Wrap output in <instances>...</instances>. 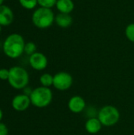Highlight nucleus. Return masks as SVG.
Returning <instances> with one entry per match:
<instances>
[{
    "label": "nucleus",
    "mask_w": 134,
    "mask_h": 135,
    "mask_svg": "<svg viewBox=\"0 0 134 135\" xmlns=\"http://www.w3.org/2000/svg\"><path fill=\"white\" fill-rule=\"evenodd\" d=\"M47 58L41 52H36L29 56V64L36 70H43L47 66Z\"/></svg>",
    "instance_id": "0eeeda50"
},
{
    "label": "nucleus",
    "mask_w": 134,
    "mask_h": 135,
    "mask_svg": "<svg viewBox=\"0 0 134 135\" xmlns=\"http://www.w3.org/2000/svg\"><path fill=\"white\" fill-rule=\"evenodd\" d=\"M73 77L66 71H60L54 75L53 86L59 91L68 90L73 85Z\"/></svg>",
    "instance_id": "423d86ee"
},
{
    "label": "nucleus",
    "mask_w": 134,
    "mask_h": 135,
    "mask_svg": "<svg viewBox=\"0 0 134 135\" xmlns=\"http://www.w3.org/2000/svg\"><path fill=\"white\" fill-rule=\"evenodd\" d=\"M29 97L32 105L37 108H45L51 103L53 94L49 88L41 86L33 89Z\"/></svg>",
    "instance_id": "20e7f679"
},
{
    "label": "nucleus",
    "mask_w": 134,
    "mask_h": 135,
    "mask_svg": "<svg viewBox=\"0 0 134 135\" xmlns=\"http://www.w3.org/2000/svg\"><path fill=\"white\" fill-rule=\"evenodd\" d=\"M8 134V129L6 126L2 123H0V135H7Z\"/></svg>",
    "instance_id": "aec40b11"
},
{
    "label": "nucleus",
    "mask_w": 134,
    "mask_h": 135,
    "mask_svg": "<svg viewBox=\"0 0 134 135\" xmlns=\"http://www.w3.org/2000/svg\"><path fill=\"white\" fill-rule=\"evenodd\" d=\"M54 22L56 25L62 28L70 27L73 23V18L70 13H58L54 17Z\"/></svg>",
    "instance_id": "f8f14e48"
},
{
    "label": "nucleus",
    "mask_w": 134,
    "mask_h": 135,
    "mask_svg": "<svg viewBox=\"0 0 134 135\" xmlns=\"http://www.w3.org/2000/svg\"><path fill=\"white\" fill-rule=\"evenodd\" d=\"M39 81H40L42 86L49 88L51 85H53L54 76H52L51 74H50L48 73H45L41 75V77L39 78Z\"/></svg>",
    "instance_id": "4468645a"
},
{
    "label": "nucleus",
    "mask_w": 134,
    "mask_h": 135,
    "mask_svg": "<svg viewBox=\"0 0 134 135\" xmlns=\"http://www.w3.org/2000/svg\"><path fill=\"white\" fill-rule=\"evenodd\" d=\"M4 1H5V0H0V6L3 5V3H4Z\"/></svg>",
    "instance_id": "4be33fe9"
},
{
    "label": "nucleus",
    "mask_w": 134,
    "mask_h": 135,
    "mask_svg": "<svg viewBox=\"0 0 134 135\" xmlns=\"http://www.w3.org/2000/svg\"><path fill=\"white\" fill-rule=\"evenodd\" d=\"M102 126L103 125L98 118L91 117L86 121L85 127L88 133H89L91 134H95L99 133L101 131Z\"/></svg>",
    "instance_id": "9b49d317"
},
{
    "label": "nucleus",
    "mask_w": 134,
    "mask_h": 135,
    "mask_svg": "<svg viewBox=\"0 0 134 135\" xmlns=\"http://www.w3.org/2000/svg\"><path fill=\"white\" fill-rule=\"evenodd\" d=\"M54 14L51 9L39 7L32 13V21L34 26L40 29L51 27L54 22Z\"/></svg>",
    "instance_id": "f03ea898"
},
{
    "label": "nucleus",
    "mask_w": 134,
    "mask_h": 135,
    "mask_svg": "<svg viewBox=\"0 0 134 135\" xmlns=\"http://www.w3.org/2000/svg\"><path fill=\"white\" fill-rule=\"evenodd\" d=\"M31 100L30 97L25 94H21L14 97L12 100V106L14 110L17 112L25 111L30 105Z\"/></svg>",
    "instance_id": "1a4fd4ad"
},
{
    "label": "nucleus",
    "mask_w": 134,
    "mask_h": 135,
    "mask_svg": "<svg viewBox=\"0 0 134 135\" xmlns=\"http://www.w3.org/2000/svg\"><path fill=\"white\" fill-rule=\"evenodd\" d=\"M24 52L28 55H32V54L36 53V45L35 43L33 42H27L25 43V45H24Z\"/></svg>",
    "instance_id": "dca6fc26"
},
{
    "label": "nucleus",
    "mask_w": 134,
    "mask_h": 135,
    "mask_svg": "<svg viewBox=\"0 0 134 135\" xmlns=\"http://www.w3.org/2000/svg\"><path fill=\"white\" fill-rule=\"evenodd\" d=\"M98 119L103 126L112 127L120 119V112L117 108L112 105L103 107L98 112Z\"/></svg>",
    "instance_id": "39448f33"
},
{
    "label": "nucleus",
    "mask_w": 134,
    "mask_h": 135,
    "mask_svg": "<svg viewBox=\"0 0 134 135\" xmlns=\"http://www.w3.org/2000/svg\"><path fill=\"white\" fill-rule=\"evenodd\" d=\"M2 110L0 109V120L2 119Z\"/></svg>",
    "instance_id": "412c9836"
},
{
    "label": "nucleus",
    "mask_w": 134,
    "mask_h": 135,
    "mask_svg": "<svg viewBox=\"0 0 134 135\" xmlns=\"http://www.w3.org/2000/svg\"><path fill=\"white\" fill-rule=\"evenodd\" d=\"M2 26L0 25V33H1V31H2Z\"/></svg>",
    "instance_id": "5701e85b"
},
{
    "label": "nucleus",
    "mask_w": 134,
    "mask_h": 135,
    "mask_svg": "<svg viewBox=\"0 0 134 135\" xmlns=\"http://www.w3.org/2000/svg\"><path fill=\"white\" fill-rule=\"evenodd\" d=\"M9 75V70L0 69V79L1 80H8Z\"/></svg>",
    "instance_id": "6ab92c4d"
},
{
    "label": "nucleus",
    "mask_w": 134,
    "mask_h": 135,
    "mask_svg": "<svg viewBox=\"0 0 134 135\" xmlns=\"http://www.w3.org/2000/svg\"><path fill=\"white\" fill-rule=\"evenodd\" d=\"M55 6L59 13H70L74 9V2L73 0H58Z\"/></svg>",
    "instance_id": "ddd939ff"
},
{
    "label": "nucleus",
    "mask_w": 134,
    "mask_h": 135,
    "mask_svg": "<svg viewBox=\"0 0 134 135\" xmlns=\"http://www.w3.org/2000/svg\"><path fill=\"white\" fill-rule=\"evenodd\" d=\"M86 106L85 100L81 96L72 97L68 102V108L73 113H81L82 112Z\"/></svg>",
    "instance_id": "6e6552de"
},
{
    "label": "nucleus",
    "mask_w": 134,
    "mask_h": 135,
    "mask_svg": "<svg viewBox=\"0 0 134 135\" xmlns=\"http://www.w3.org/2000/svg\"><path fill=\"white\" fill-rule=\"evenodd\" d=\"M57 1L58 0H37L39 7H44L48 9H51L55 6Z\"/></svg>",
    "instance_id": "a211bd4d"
},
{
    "label": "nucleus",
    "mask_w": 134,
    "mask_h": 135,
    "mask_svg": "<svg viewBox=\"0 0 134 135\" xmlns=\"http://www.w3.org/2000/svg\"><path fill=\"white\" fill-rule=\"evenodd\" d=\"M21 7L25 9H33L38 5L37 0H18Z\"/></svg>",
    "instance_id": "2eb2a0df"
},
{
    "label": "nucleus",
    "mask_w": 134,
    "mask_h": 135,
    "mask_svg": "<svg viewBox=\"0 0 134 135\" xmlns=\"http://www.w3.org/2000/svg\"><path fill=\"white\" fill-rule=\"evenodd\" d=\"M8 81L9 85L16 89H24L28 84L29 75L23 67L13 66L9 69Z\"/></svg>",
    "instance_id": "7ed1b4c3"
},
{
    "label": "nucleus",
    "mask_w": 134,
    "mask_h": 135,
    "mask_svg": "<svg viewBox=\"0 0 134 135\" xmlns=\"http://www.w3.org/2000/svg\"><path fill=\"white\" fill-rule=\"evenodd\" d=\"M14 19V14L13 10L6 5L0 6V25L9 26L12 24Z\"/></svg>",
    "instance_id": "9d476101"
},
{
    "label": "nucleus",
    "mask_w": 134,
    "mask_h": 135,
    "mask_svg": "<svg viewBox=\"0 0 134 135\" xmlns=\"http://www.w3.org/2000/svg\"><path fill=\"white\" fill-rule=\"evenodd\" d=\"M24 45L25 42L21 35L11 33L5 39L2 44V50L7 57L17 59L24 53Z\"/></svg>",
    "instance_id": "f257e3e1"
},
{
    "label": "nucleus",
    "mask_w": 134,
    "mask_h": 135,
    "mask_svg": "<svg viewBox=\"0 0 134 135\" xmlns=\"http://www.w3.org/2000/svg\"><path fill=\"white\" fill-rule=\"evenodd\" d=\"M126 38L132 43H134V23L128 25L125 30Z\"/></svg>",
    "instance_id": "f3484780"
}]
</instances>
